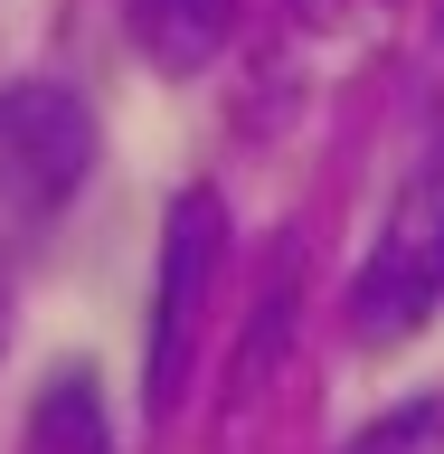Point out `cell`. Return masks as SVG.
<instances>
[{"label":"cell","instance_id":"obj_1","mask_svg":"<svg viewBox=\"0 0 444 454\" xmlns=\"http://www.w3.org/2000/svg\"><path fill=\"white\" fill-rule=\"evenodd\" d=\"M435 303H444V142L397 180L388 218H378L360 275H350V340L397 350L435 322Z\"/></svg>","mask_w":444,"mask_h":454},{"label":"cell","instance_id":"obj_2","mask_svg":"<svg viewBox=\"0 0 444 454\" xmlns=\"http://www.w3.org/2000/svg\"><path fill=\"white\" fill-rule=\"evenodd\" d=\"M95 105L57 76H19L0 85V208L19 218H57L95 170Z\"/></svg>","mask_w":444,"mask_h":454},{"label":"cell","instance_id":"obj_3","mask_svg":"<svg viewBox=\"0 0 444 454\" xmlns=\"http://www.w3.org/2000/svg\"><path fill=\"white\" fill-rule=\"evenodd\" d=\"M218 237H227L218 190H180L170 199V218H161V294H152V340H142V397H152V417H170L180 388H190L199 294L218 275Z\"/></svg>","mask_w":444,"mask_h":454},{"label":"cell","instance_id":"obj_4","mask_svg":"<svg viewBox=\"0 0 444 454\" xmlns=\"http://www.w3.org/2000/svg\"><path fill=\"white\" fill-rule=\"evenodd\" d=\"M123 20H133V48L170 76H199L208 57L227 48V28H237V0H123Z\"/></svg>","mask_w":444,"mask_h":454},{"label":"cell","instance_id":"obj_5","mask_svg":"<svg viewBox=\"0 0 444 454\" xmlns=\"http://www.w3.org/2000/svg\"><path fill=\"white\" fill-rule=\"evenodd\" d=\"M19 454H113L105 435V397L85 369H57L48 388H38V417H28V445Z\"/></svg>","mask_w":444,"mask_h":454},{"label":"cell","instance_id":"obj_6","mask_svg":"<svg viewBox=\"0 0 444 454\" xmlns=\"http://www.w3.org/2000/svg\"><path fill=\"white\" fill-rule=\"evenodd\" d=\"M340 454H444V397H407L378 426H360Z\"/></svg>","mask_w":444,"mask_h":454},{"label":"cell","instance_id":"obj_7","mask_svg":"<svg viewBox=\"0 0 444 454\" xmlns=\"http://www.w3.org/2000/svg\"><path fill=\"white\" fill-rule=\"evenodd\" d=\"M0 340H10V275H0Z\"/></svg>","mask_w":444,"mask_h":454},{"label":"cell","instance_id":"obj_8","mask_svg":"<svg viewBox=\"0 0 444 454\" xmlns=\"http://www.w3.org/2000/svg\"><path fill=\"white\" fill-rule=\"evenodd\" d=\"M293 10H322V0H293Z\"/></svg>","mask_w":444,"mask_h":454}]
</instances>
